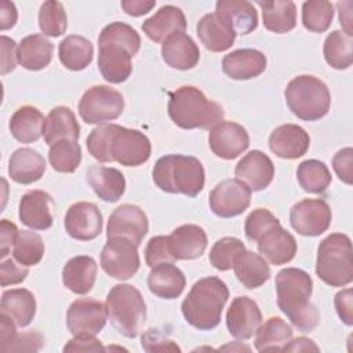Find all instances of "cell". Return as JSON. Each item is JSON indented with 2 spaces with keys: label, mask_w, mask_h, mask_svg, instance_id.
<instances>
[{
  "label": "cell",
  "mask_w": 353,
  "mask_h": 353,
  "mask_svg": "<svg viewBox=\"0 0 353 353\" xmlns=\"http://www.w3.org/2000/svg\"><path fill=\"white\" fill-rule=\"evenodd\" d=\"M236 179L241 181L252 192L268 188L274 176V165L268 154L261 150L248 152L234 168Z\"/></svg>",
  "instance_id": "obj_18"
},
{
  "label": "cell",
  "mask_w": 353,
  "mask_h": 353,
  "mask_svg": "<svg viewBox=\"0 0 353 353\" xmlns=\"http://www.w3.org/2000/svg\"><path fill=\"white\" fill-rule=\"evenodd\" d=\"M99 44H117L134 57L141 48V37L132 26L124 22H112L101 30L98 37Z\"/></svg>",
  "instance_id": "obj_44"
},
{
  "label": "cell",
  "mask_w": 353,
  "mask_h": 353,
  "mask_svg": "<svg viewBox=\"0 0 353 353\" xmlns=\"http://www.w3.org/2000/svg\"><path fill=\"white\" fill-rule=\"evenodd\" d=\"M292 328L280 317H270L259 325L255 336V349L258 352L279 350L283 352L285 345L292 339Z\"/></svg>",
  "instance_id": "obj_40"
},
{
  "label": "cell",
  "mask_w": 353,
  "mask_h": 353,
  "mask_svg": "<svg viewBox=\"0 0 353 353\" xmlns=\"http://www.w3.org/2000/svg\"><path fill=\"white\" fill-rule=\"evenodd\" d=\"M316 274L331 287H345L353 280L352 241L345 233H331L317 248Z\"/></svg>",
  "instance_id": "obj_5"
},
{
  "label": "cell",
  "mask_w": 353,
  "mask_h": 353,
  "mask_svg": "<svg viewBox=\"0 0 353 353\" xmlns=\"http://www.w3.org/2000/svg\"><path fill=\"white\" fill-rule=\"evenodd\" d=\"M338 7V14H339V22L343 26V32L352 37L353 30H352V1H339L336 4Z\"/></svg>",
  "instance_id": "obj_64"
},
{
  "label": "cell",
  "mask_w": 353,
  "mask_h": 353,
  "mask_svg": "<svg viewBox=\"0 0 353 353\" xmlns=\"http://www.w3.org/2000/svg\"><path fill=\"white\" fill-rule=\"evenodd\" d=\"M0 43H1V74H7L10 72H12L17 66V43L1 34L0 37Z\"/></svg>",
  "instance_id": "obj_58"
},
{
  "label": "cell",
  "mask_w": 353,
  "mask_h": 353,
  "mask_svg": "<svg viewBox=\"0 0 353 353\" xmlns=\"http://www.w3.org/2000/svg\"><path fill=\"white\" fill-rule=\"evenodd\" d=\"M163 61L174 69L189 70L199 63L200 50L186 33H175L161 44Z\"/></svg>",
  "instance_id": "obj_26"
},
{
  "label": "cell",
  "mask_w": 353,
  "mask_h": 353,
  "mask_svg": "<svg viewBox=\"0 0 353 353\" xmlns=\"http://www.w3.org/2000/svg\"><path fill=\"white\" fill-rule=\"evenodd\" d=\"M52 197L44 190H29L19 201V219L33 230H47L52 226Z\"/></svg>",
  "instance_id": "obj_19"
},
{
  "label": "cell",
  "mask_w": 353,
  "mask_h": 353,
  "mask_svg": "<svg viewBox=\"0 0 353 353\" xmlns=\"http://www.w3.org/2000/svg\"><path fill=\"white\" fill-rule=\"evenodd\" d=\"M98 69L102 77L113 84L125 81L132 72V55L117 44H99Z\"/></svg>",
  "instance_id": "obj_27"
},
{
  "label": "cell",
  "mask_w": 353,
  "mask_h": 353,
  "mask_svg": "<svg viewBox=\"0 0 353 353\" xmlns=\"http://www.w3.org/2000/svg\"><path fill=\"white\" fill-rule=\"evenodd\" d=\"M44 255V243L40 234L30 230H22L12 247L14 259L23 266L37 265Z\"/></svg>",
  "instance_id": "obj_45"
},
{
  "label": "cell",
  "mask_w": 353,
  "mask_h": 353,
  "mask_svg": "<svg viewBox=\"0 0 353 353\" xmlns=\"http://www.w3.org/2000/svg\"><path fill=\"white\" fill-rule=\"evenodd\" d=\"M97 270L98 266L92 256H73L62 269V283L72 292L84 295L92 290L97 280Z\"/></svg>",
  "instance_id": "obj_29"
},
{
  "label": "cell",
  "mask_w": 353,
  "mask_h": 353,
  "mask_svg": "<svg viewBox=\"0 0 353 353\" xmlns=\"http://www.w3.org/2000/svg\"><path fill=\"white\" fill-rule=\"evenodd\" d=\"M58 55L61 63L69 70H83L85 69L94 55V47L91 41L79 34L66 36L58 47Z\"/></svg>",
  "instance_id": "obj_39"
},
{
  "label": "cell",
  "mask_w": 353,
  "mask_h": 353,
  "mask_svg": "<svg viewBox=\"0 0 353 353\" xmlns=\"http://www.w3.org/2000/svg\"><path fill=\"white\" fill-rule=\"evenodd\" d=\"M262 10L263 26L274 33H287L296 25V7L291 0L256 1Z\"/></svg>",
  "instance_id": "obj_37"
},
{
  "label": "cell",
  "mask_w": 353,
  "mask_h": 353,
  "mask_svg": "<svg viewBox=\"0 0 353 353\" xmlns=\"http://www.w3.org/2000/svg\"><path fill=\"white\" fill-rule=\"evenodd\" d=\"M310 146L309 134L296 124L279 125L269 137V149L280 159L294 160L306 154Z\"/></svg>",
  "instance_id": "obj_20"
},
{
  "label": "cell",
  "mask_w": 353,
  "mask_h": 353,
  "mask_svg": "<svg viewBox=\"0 0 353 353\" xmlns=\"http://www.w3.org/2000/svg\"><path fill=\"white\" fill-rule=\"evenodd\" d=\"M1 313L7 314L18 327H26L36 314V298L26 288L7 290L1 295Z\"/></svg>",
  "instance_id": "obj_36"
},
{
  "label": "cell",
  "mask_w": 353,
  "mask_h": 353,
  "mask_svg": "<svg viewBox=\"0 0 353 353\" xmlns=\"http://www.w3.org/2000/svg\"><path fill=\"white\" fill-rule=\"evenodd\" d=\"M46 119L43 113L30 105L21 106L10 119V132L21 143H32L40 139Z\"/></svg>",
  "instance_id": "obj_34"
},
{
  "label": "cell",
  "mask_w": 353,
  "mask_h": 353,
  "mask_svg": "<svg viewBox=\"0 0 353 353\" xmlns=\"http://www.w3.org/2000/svg\"><path fill=\"white\" fill-rule=\"evenodd\" d=\"M325 62L338 70L347 69L353 62V40L342 30L327 34L323 46Z\"/></svg>",
  "instance_id": "obj_41"
},
{
  "label": "cell",
  "mask_w": 353,
  "mask_h": 353,
  "mask_svg": "<svg viewBox=\"0 0 353 353\" xmlns=\"http://www.w3.org/2000/svg\"><path fill=\"white\" fill-rule=\"evenodd\" d=\"M168 116L183 130H211L222 121L225 112L218 102L208 99L197 87L182 85L170 92Z\"/></svg>",
  "instance_id": "obj_3"
},
{
  "label": "cell",
  "mask_w": 353,
  "mask_h": 353,
  "mask_svg": "<svg viewBox=\"0 0 353 353\" xmlns=\"http://www.w3.org/2000/svg\"><path fill=\"white\" fill-rule=\"evenodd\" d=\"M168 245L175 261L196 259L207 248V234L199 225H181L168 236Z\"/></svg>",
  "instance_id": "obj_22"
},
{
  "label": "cell",
  "mask_w": 353,
  "mask_h": 353,
  "mask_svg": "<svg viewBox=\"0 0 353 353\" xmlns=\"http://www.w3.org/2000/svg\"><path fill=\"white\" fill-rule=\"evenodd\" d=\"M285 352H319V346L309 338H305V336H299V338H295V339H291L285 347H284Z\"/></svg>",
  "instance_id": "obj_63"
},
{
  "label": "cell",
  "mask_w": 353,
  "mask_h": 353,
  "mask_svg": "<svg viewBox=\"0 0 353 353\" xmlns=\"http://www.w3.org/2000/svg\"><path fill=\"white\" fill-rule=\"evenodd\" d=\"M124 109L123 95L109 85H92L79 102V114L87 124H105L116 120Z\"/></svg>",
  "instance_id": "obj_8"
},
{
  "label": "cell",
  "mask_w": 353,
  "mask_h": 353,
  "mask_svg": "<svg viewBox=\"0 0 353 353\" xmlns=\"http://www.w3.org/2000/svg\"><path fill=\"white\" fill-rule=\"evenodd\" d=\"M48 161L58 172H74L81 163V148L73 139L58 141L50 146Z\"/></svg>",
  "instance_id": "obj_43"
},
{
  "label": "cell",
  "mask_w": 353,
  "mask_h": 353,
  "mask_svg": "<svg viewBox=\"0 0 353 353\" xmlns=\"http://www.w3.org/2000/svg\"><path fill=\"white\" fill-rule=\"evenodd\" d=\"M353 165V149L352 148H343L338 150L332 157V168L336 174V176L346 185H352V171Z\"/></svg>",
  "instance_id": "obj_54"
},
{
  "label": "cell",
  "mask_w": 353,
  "mask_h": 353,
  "mask_svg": "<svg viewBox=\"0 0 353 353\" xmlns=\"http://www.w3.org/2000/svg\"><path fill=\"white\" fill-rule=\"evenodd\" d=\"M149 230L148 216L134 204H121L109 216L106 237H124L139 245Z\"/></svg>",
  "instance_id": "obj_14"
},
{
  "label": "cell",
  "mask_w": 353,
  "mask_h": 353,
  "mask_svg": "<svg viewBox=\"0 0 353 353\" xmlns=\"http://www.w3.org/2000/svg\"><path fill=\"white\" fill-rule=\"evenodd\" d=\"M65 229L74 240H94L102 232V214L94 203H74L66 211Z\"/></svg>",
  "instance_id": "obj_16"
},
{
  "label": "cell",
  "mask_w": 353,
  "mask_h": 353,
  "mask_svg": "<svg viewBox=\"0 0 353 353\" xmlns=\"http://www.w3.org/2000/svg\"><path fill=\"white\" fill-rule=\"evenodd\" d=\"M54 46L44 34H29L21 40L17 50L18 62L26 70H41L52 59Z\"/></svg>",
  "instance_id": "obj_33"
},
{
  "label": "cell",
  "mask_w": 353,
  "mask_h": 353,
  "mask_svg": "<svg viewBox=\"0 0 353 353\" xmlns=\"http://www.w3.org/2000/svg\"><path fill=\"white\" fill-rule=\"evenodd\" d=\"M186 18L183 11L176 6H163L150 18L142 23L143 33L154 43H163L175 33H183Z\"/></svg>",
  "instance_id": "obj_24"
},
{
  "label": "cell",
  "mask_w": 353,
  "mask_h": 353,
  "mask_svg": "<svg viewBox=\"0 0 353 353\" xmlns=\"http://www.w3.org/2000/svg\"><path fill=\"white\" fill-rule=\"evenodd\" d=\"M288 109L301 120L323 119L331 106V94L324 81L310 74L294 77L284 90Z\"/></svg>",
  "instance_id": "obj_7"
},
{
  "label": "cell",
  "mask_w": 353,
  "mask_h": 353,
  "mask_svg": "<svg viewBox=\"0 0 353 353\" xmlns=\"http://www.w3.org/2000/svg\"><path fill=\"white\" fill-rule=\"evenodd\" d=\"M39 26L44 36L58 37L66 32L68 18L62 3L55 0L44 1L39 10Z\"/></svg>",
  "instance_id": "obj_47"
},
{
  "label": "cell",
  "mask_w": 353,
  "mask_h": 353,
  "mask_svg": "<svg viewBox=\"0 0 353 353\" xmlns=\"http://www.w3.org/2000/svg\"><path fill=\"white\" fill-rule=\"evenodd\" d=\"M156 186L167 193H181L189 197L197 196L205 182L204 167L193 156L165 154L160 157L152 171Z\"/></svg>",
  "instance_id": "obj_4"
},
{
  "label": "cell",
  "mask_w": 353,
  "mask_h": 353,
  "mask_svg": "<svg viewBox=\"0 0 353 353\" xmlns=\"http://www.w3.org/2000/svg\"><path fill=\"white\" fill-rule=\"evenodd\" d=\"M43 137L50 146L62 139L77 141L80 137V125L72 109L68 106H57L51 109L46 117Z\"/></svg>",
  "instance_id": "obj_35"
},
{
  "label": "cell",
  "mask_w": 353,
  "mask_h": 353,
  "mask_svg": "<svg viewBox=\"0 0 353 353\" xmlns=\"http://www.w3.org/2000/svg\"><path fill=\"white\" fill-rule=\"evenodd\" d=\"M150 153L152 145L143 132L119 125L112 141L113 161L125 167H137L146 163Z\"/></svg>",
  "instance_id": "obj_13"
},
{
  "label": "cell",
  "mask_w": 353,
  "mask_h": 353,
  "mask_svg": "<svg viewBox=\"0 0 353 353\" xmlns=\"http://www.w3.org/2000/svg\"><path fill=\"white\" fill-rule=\"evenodd\" d=\"M141 345L143 350L153 353V352H181V347L171 339H168L164 334L159 330H148L142 338Z\"/></svg>",
  "instance_id": "obj_52"
},
{
  "label": "cell",
  "mask_w": 353,
  "mask_h": 353,
  "mask_svg": "<svg viewBox=\"0 0 353 353\" xmlns=\"http://www.w3.org/2000/svg\"><path fill=\"white\" fill-rule=\"evenodd\" d=\"M29 274L28 266L17 263L14 259H6L0 263V284L1 287L22 283Z\"/></svg>",
  "instance_id": "obj_53"
},
{
  "label": "cell",
  "mask_w": 353,
  "mask_h": 353,
  "mask_svg": "<svg viewBox=\"0 0 353 353\" xmlns=\"http://www.w3.org/2000/svg\"><path fill=\"white\" fill-rule=\"evenodd\" d=\"M87 182L94 193L108 203L120 200L125 192V178L113 167L91 165L87 171Z\"/></svg>",
  "instance_id": "obj_31"
},
{
  "label": "cell",
  "mask_w": 353,
  "mask_h": 353,
  "mask_svg": "<svg viewBox=\"0 0 353 353\" xmlns=\"http://www.w3.org/2000/svg\"><path fill=\"white\" fill-rule=\"evenodd\" d=\"M244 250V243L237 237H222L212 245L210 251V262L216 270H229Z\"/></svg>",
  "instance_id": "obj_49"
},
{
  "label": "cell",
  "mask_w": 353,
  "mask_h": 353,
  "mask_svg": "<svg viewBox=\"0 0 353 353\" xmlns=\"http://www.w3.org/2000/svg\"><path fill=\"white\" fill-rule=\"evenodd\" d=\"M208 145L215 156L233 160L247 150L250 137L243 125L234 121H221L210 130Z\"/></svg>",
  "instance_id": "obj_15"
},
{
  "label": "cell",
  "mask_w": 353,
  "mask_h": 353,
  "mask_svg": "<svg viewBox=\"0 0 353 353\" xmlns=\"http://www.w3.org/2000/svg\"><path fill=\"white\" fill-rule=\"evenodd\" d=\"M259 254L273 265H284L296 254V240L280 223L266 230L256 241Z\"/></svg>",
  "instance_id": "obj_21"
},
{
  "label": "cell",
  "mask_w": 353,
  "mask_h": 353,
  "mask_svg": "<svg viewBox=\"0 0 353 353\" xmlns=\"http://www.w3.org/2000/svg\"><path fill=\"white\" fill-rule=\"evenodd\" d=\"M211 211L219 218H232L243 214L251 203V190L239 179L219 182L208 197Z\"/></svg>",
  "instance_id": "obj_12"
},
{
  "label": "cell",
  "mask_w": 353,
  "mask_h": 353,
  "mask_svg": "<svg viewBox=\"0 0 353 353\" xmlns=\"http://www.w3.org/2000/svg\"><path fill=\"white\" fill-rule=\"evenodd\" d=\"M215 12L233 28L236 34H248L258 26V12L254 4L245 0H219Z\"/></svg>",
  "instance_id": "obj_32"
},
{
  "label": "cell",
  "mask_w": 353,
  "mask_h": 353,
  "mask_svg": "<svg viewBox=\"0 0 353 353\" xmlns=\"http://www.w3.org/2000/svg\"><path fill=\"white\" fill-rule=\"evenodd\" d=\"M105 305L110 324L121 335H139L146 321V303L138 288L131 284H116L108 292Z\"/></svg>",
  "instance_id": "obj_6"
},
{
  "label": "cell",
  "mask_w": 353,
  "mask_h": 353,
  "mask_svg": "<svg viewBox=\"0 0 353 353\" xmlns=\"http://www.w3.org/2000/svg\"><path fill=\"white\" fill-rule=\"evenodd\" d=\"M280 223V221L266 208H256L245 218L244 232L250 241H258V239L269 230L272 226Z\"/></svg>",
  "instance_id": "obj_50"
},
{
  "label": "cell",
  "mask_w": 353,
  "mask_h": 353,
  "mask_svg": "<svg viewBox=\"0 0 353 353\" xmlns=\"http://www.w3.org/2000/svg\"><path fill=\"white\" fill-rule=\"evenodd\" d=\"M196 29L201 44L212 52L229 50L237 36L233 28L216 12L205 14L199 21Z\"/></svg>",
  "instance_id": "obj_25"
},
{
  "label": "cell",
  "mask_w": 353,
  "mask_h": 353,
  "mask_svg": "<svg viewBox=\"0 0 353 353\" xmlns=\"http://www.w3.org/2000/svg\"><path fill=\"white\" fill-rule=\"evenodd\" d=\"M0 350L6 352L18 334L15 331L14 321L4 313L0 314Z\"/></svg>",
  "instance_id": "obj_60"
},
{
  "label": "cell",
  "mask_w": 353,
  "mask_h": 353,
  "mask_svg": "<svg viewBox=\"0 0 353 353\" xmlns=\"http://www.w3.org/2000/svg\"><path fill=\"white\" fill-rule=\"evenodd\" d=\"M229 298L226 284L215 277H204L193 284L181 305L185 320L200 331H210L221 323L222 309Z\"/></svg>",
  "instance_id": "obj_2"
},
{
  "label": "cell",
  "mask_w": 353,
  "mask_h": 353,
  "mask_svg": "<svg viewBox=\"0 0 353 353\" xmlns=\"http://www.w3.org/2000/svg\"><path fill=\"white\" fill-rule=\"evenodd\" d=\"M145 261L146 265L150 268L163 262L175 261L170 252L168 236H154L148 241V245L145 248Z\"/></svg>",
  "instance_id": "obj_51"
},
{
  "label": "cell",
  "mask_w": 353,
  "mask_h": 353,
  "mask_svg": "<svg viewBox=\"0 0 353 353\" xmlns=\"http://www.w3.org/2000/svg\"><path fill=\"white\" fill-rule=\"evenodd\" d=\"M156 6L154 0H123L121 8L125 14L132 17H141L143 14H148L153 7Z\"/></svg>",
  "instance_id": "obj_61"
},
{
  "label": "cell",
  "mask_w": 353,
  "mask_h": 353,
  "mask_svg": "<svg viewBox=\"0 0 353 353\" xmlns=\"http://www.w3.org/2000/svg\"><path fill=\"white\" fill-rule=\"evenodd\" d=\"M138 245L124 237L108 239L101 252V268L117 280L131 279L139 269Z\"/></svg>",
  "instance_id": "obj_9"
},
{
  "label": "cell",
  "mask_w": 353,
  "mask_h": 353,
  "mask_svg": "<svg viewBox=\"0 0 353 353\" xmlns=\"http://www.w3.org/2000/svg\"><path fill=\"white\" fill-rule=\"evenodd\" d=\"M18 19V12L15 4L7 0H3L0 4V29L7 30L15 25Z\"/></svg>",
  "instance_id": "obj_62"
},
{
  "label": "cell",
  "mask_w": 353,
  "mask_h": 353,
  "mask_svg": "<svg viewBox=\"0 0 353 353\" xmlns=\"http://www.w3.org/2000/svg\"><path fill=\"white\" fill-rule=\"evenodd\" d=\"M296 179L307 193H323L330 186L332 176L328 167L316 159L302 161L296 168Z\"/></svg>",
  "instance_id": "obj_42"
},
{
  "label": "cell",
  "mask_w": 353,
  "mask_h": 353,
  "mask_svg": "<svg viewBox=\"0 0 353 353\" xmlns=\"http://www.w3.org/2000/svg\"><path fill=\"white\" fill-rule=\"evenodd\" d=\"M262 323L258 303L248 296H237L232 301L226 313V327L230 335L240 341L250 339Z\"/></svg>",
  "instance_id": "obj_17"
},
{
  "label": "cell",
  "mask_w": 353,
  "mask_h": 353,
  "mask_svg": "<svg viewBox=\"0 0 353 353\" xmlns=\"http://www.w3.org/2000/svg\"><path fill=\"white\" fill-rule=\"evenodd\" d=\"M44 343V336L37 331L17 335L6 352H37Z\"/></svg>",
  "instance_id": "obj_55"
},
{
  "label": "cell",
  "mask_w": 353,
  "mask_h": 353,
  "mask_svg": "<svg viewBox=\"0 0 353 353\" xmlns=\"http://www.w3.org/2000/svg\"><path fill=\"white\" fill-rule=\"evenodd\" d=\"M266 63L263 52L254 48H239L223 57L222 70L233 80H250L262 74Z\"/></svg>",
  "instance_id": "obj_23"
},
{
  "label": "cell",
  "mask_w": 353,
  "mask_h": 353,
  "mask_svg": "<svg viewBox=\"0 0 353 353\" xmlns=\"http://www.w3.org/2000/svg\"><path fill=\"white\" fill-rule=\"evenodd\" d=\"M334 18V6L327 0H307L302 4V23L309 32H325Z\"/></svg>",
  "instance_id": "obj_46"
},
{
  "label": "cell",
  "mask_w": 353,
  "mask_h": 353,
  "mask_svg": "<svg viewBox=\"0 0 353 353\" xmlns=\"http://www.w3.org/2000/svg\"><path fill=\"white\" fill-rule=\"evenodd\" d=\"M46 167V160L37 150L21 148L10 156L8 175L17 183L30 185L44 175Z\"/></svg>",
  "instance_id": "obj_30"
},
{
  "label": "cell",
  "mask_w": 353,
  "mask_h": 353,
  "mask_svg": "<svg viewBox=\"0 0 353 353\" xmlns=\"http://www.w3.org/2000/svg\"><path fill=\"white\" fill-rule=\"evenodd\" d=\"M108 320L106 305L94 298H80L66 312V325L73 336L97 335Z\"/></svg>",
  "instance_id": "obj_11"
},
{
  "label": "cell",
  "mask_w": 353,
  "mask_h": 353,
  "mask_svg": "<svg viewBox=\"0 0 353 353\" xmlns=\"http://www.w3.org/2000/svg\"><path fill=\"white\" fill-rule=\"evenodd\" d=\"M334 305L336 313L343 324L347 327L353 325V291L352 288H345L336 292L334 298Z\"/></svg>",
  "instance_id": "obj_56"
},
{
  "label": "cell",
  "mask_w": 353,
  "mask_h": 353,
  "mask_svg": "<svg viewBox=\"0 0 353 353\" xmlns=\"http://www.w3.org/2000/svg\"><path fill=\"white\" fill-rule=\"evenodd\" d=\"M186 285L182 270L172 262H163L152 268L148 276V287L152 294L163 299L178 298Z\"/></svg>",
  "instance_id": "obj_28"
},
{
  "label": "cell",
  "mask_w": 353,
  "mask_h": 353,
  "mask_svg": "<svg viewBox=\"0 0 353 353\" xmlns=\"http://www.w3.org/2000/svg\"><path fill=\"white\" fill-rule=\"evenodd\" d=\"M119 128V124H101L97 128H94L90 135L87 137L85 145L90 152V154L101 161V163H109L113 161L112 157V141Z\"/></svg>",
  "instance_id": "obj_48"
},
{
  "label": "cell",
  "mask_w": 353,
  "mask_h": 353,
  "mask_svg": "<svg viewBox=\"0 0 353 353\" xmlns=\"http://www.w3.org/2000/svg\"><path fill=\"white\" fill-rule=\"evenodd\" d=\"M234 274L245 288H258L270 277V268L266 259L252 251L244 250L236 259Z\"/></svg>",
  "instance_id": "obj_38"
},
{
  "label": "cell",
  "mask_w": 353,
  "mask_h": 353,
  "mask_svg": "<svg viewBox=\"0 0 353 353\" xmlns=\"http://www.w3.org/2000/svg\"><path fill=\"white\" fill-rule=\"evenodd\" d=\"M277 305L299 331H313L320 323V313L310 302L313 280L298 268H285L276 274Z\"/></svg>",
  "instance_id": "obj_1"
},
{
  "label": "cell",
  "mask_w": 353,
  "mask_h": 353,
  "mask_svg": "<svg viewBox=\"0 0 353 353\" xmlns=\"http://www.w3.org/2000/svg\"><path fill=\"white\" fill-rule=\"evenodd\" d=\"M18 228L8 219H1L0 222V258L4 259L14 245L18 237Z\"/></svg>",
  "instance_id": "obj_59"
},
{
  "label": "cell",
  "mask_w": 353,
  "mask_h": 353,
  "mask_svg": "<svg viewBox=\"0 0 353 353\" xmlns=\"http://www.w3.org/2000/svg\"><path fill=\"white\" fill-rule=\"evenodd\" d=\"M66 352H103L106 350L101 341L95 338V335H80L73 336V339L68 341V343L62 349Z\"/></svg>",
  "instance_id": "obj_57"
},
{
  "label": "cell",
  "mask_w": 353,
  "mask_h": 353,
  "mask_svg": "<svg viewBox=\"0 0 353 353\" xmlns=\"http://www.w3.org/2000/svg\"><path fill=\"white\" fill-rule=\"evenodd\" d=\"M331 218V208L323 199L301 200L290 211V223L302 236H320L330 228Z\"/></svg>",
  "instance_id": "obj_10"
}]
</instances>
